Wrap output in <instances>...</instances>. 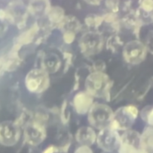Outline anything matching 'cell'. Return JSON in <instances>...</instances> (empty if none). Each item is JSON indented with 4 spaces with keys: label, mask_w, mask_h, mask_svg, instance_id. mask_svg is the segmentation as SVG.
I'll return each instance as SVG.
<instances>
[{
    "label": "cell",
    "mask_w": 153,
    "mask_h": 153,
    "mask_svg": "<svg viewBox=\"0 0 153 153\" xmlns=\"http://www.w3.org/2000/svg\"><path fill=\"white\" fill-rule=\"evenodd\" d=\"M75 139L81 145L90 146L96 142L97 134L91 127L84 126L77 130Z\"/></svg>",
    "instance_id": "cell-12"
},
{
    "label": "cell",
    "mask_w": 153,
    "mask_h": 153,
    "mask_svg": "<svg viewBox=\"0 0 153 153\" xmlns=\"http://www.w3.org/2000/svg\"><path fill=\"white\" fill-rule=\"evenodd\" d=\"M24 137L26 142L32 146H37L41 143L46 137L44 127L39 122L33 121L28 123L24 130Z\"/></svg>",
    "instance_id": "cell-10"
},
{
    "label": "cell",
    "mask_w": 153,
    "mask_h": 153,
    "mask_svg": "<svg viewBox=\"0 0 153 153\" xmlns=\"http://www.w3.org/2000/svg\"><path fill=\"white\" fill-rule=\"evenodd\" d=\"M138 115L139 110L133 105L121 107L114 112L110 127L118 131L130 130L134 124Z\"/></svg>",
    "instance_id": "cell-3"
},
{
    "label": "cell",
    "mask_w": 153,
    "mask_h": 153,
    "mask_svg": "<svg viewBox=\"0 0 153 153\" xmlns=\"http://www.w3.org/2000/svg\"><path fill=\"white\" fill-rule=\"evenodd\" d=\"M146 46L139 40H131L127 43L123 49L124 60L131 64H138L142 62L146 55Z\"/></svg>",
    "instance_id": "cell-6"
},
{
    "label": "cell",
    "mask_w": 153,
    "mask_h": 153,
    "mask_svg": "<svg viewBox=\"0 0 153 153\" xmlns=\"http://www.w3.org/2000/svg\"><path fill=\"white\" fill-rule=\"evenodd\" d=\"M140 7L143 11L148 13L153 10V1L151 0H145L141 1Z\"/></svg>",
    "instance_id": "cell-18"
},
{
    "label": "cell",
    "mask_w": 153,
    "mask_h": 153,
    "mask_svg": "<svg viewBox=\"0 0 153 153\" xmlns=\"http://www.w3.org/2000/svg\"><path fill=\"white\" fill-rule=\"evenodd\" d=\"M100 153H115V152H105V151H102Z\"/></svg>",
    "instance_id": "cell-23"
},
{
    "label": "cell",
    "mask_w": 153,
    "mask_h": 153,
    "mask_svg": "<svg viewBox=\"0 0 153 153\" xmlns=\"http://www.w3.org/2000/svg\"><path fill=\"white\" fill-rule=\"evenodd\" d=\"M140 116L149 126L153 127V107L143 109L140 112Z\"/></svg>",
    "instance_id": "cell-15"
},
{
    "label": "cell",
    "mask_w": 153,
    "mask_h": 153,
    "mask_svg": "<svg viewBox=\"0 0 153 153\" xmlns=\"http://www.w3.org/2000/svg\"><path fill=\"white\" fill-rule=\"evenodd\" d=\"M20 131L19 125L12 121H4L0 124V144L5 146L16 145L19 140Z\"/></svg>",
    "instance_id": "cell-8"
},
{
    "label": "cell",
    "mask_w": 153,
    "mask_h": 153,
    "mask_svg": "<svg viewBox=\"0 0 153 153\" xmlns=\"http://www.w3.org/2000/svg\"><path fill=\"white\" fill-rule=\"evenodd\" d=\"M96 143L102 151L115 152L121 144V135L118 131L108 127L99 131Z\"/></svg>",
    "instance_id": "cell-4"
},
{
    "label": "cell",
    "mask_w": 153,
    "mask_h": 153,
    "mask_svg": "<svg viewBox=\"0 0 153 153\" xmlns=\"http://www.w3.org/2000/svg\"><path fill=\"white\" fill-rule=\"evenodd\" d=\"M74 153H93V151L90 146L81 145L75 151Z\"/></svg>",
    "instance_id": "cell-20"
},
{
    "label": "cell",
    "mask_w": 153,
    "mask_h": 153,
    "mask_svg": "<svg viewBox=\"0 0 153 153\" xmlns=\"http://www.w3.org/2000/svg\"><path fill=\"white\" fill-rule=\"evenodd\" d=\"M74 38H75V35L74 33L71 31L66 32L64 35V40L67 43H71V42H72L73 40H74Z\"/></svg>",
    "instance_id": "cell-21"
},
{
    "label": "cell",
    "mask_w": 153,
    "mask_h": 153,
    "mask_svg": "<svg viewBox=\"0 0 153 153\" xmlns=\"http://www.w3.org/2000/svg\"><path fill=\"white\" fill-rule=\"evenodd\" d=\"M141 147L149 153H153V127L148 126L140 134Z\"/></svg>",
    "instance_id": "cell-13"
},
{
    "label": "cell",
    "mask_w": 153,
    "mask_h": 153,
    "mask_svg": "<svg viewBox=\"0 0 153 153\" xmlns=\"http://www.w3.org/2000/svg\"><path fill=\"white\" fill-rule=\"evenodd\" d=\"M104 18L100 16H90L86 18L85 22L86 23L91 26H98L101 24Z\"/></svg>",
    "instance_id": "cell-16"
},
{
    "label": "cell",
    "mask_w": 153,
    "mask_h": 153,
    "mask_svg": "<svg viewBox=\"0 0 153 153\" xmlns=\"http://www.w3.org/2000/svg\"><path fill=\"white\" fill-rule=\"evenodd\" d=\"M55 151V148L53 146H50L47 147L42 153H54Z\"/></svg>",
    "instance_id": "cell-22"
},
{
    "label": "cell",
    "mask_w": 153,
    "mask_h": 153,
    "mask_svg": "<svg viewBox=\"0 0 153 153\" xmlns=\"http://www.w3.org/2000/svg\"><path fill=\"white\" fill-rule=\"evenodd\" d=\"M79 45L82 51L87 55H94L102 49L103 38L101 34L97 32H89L81 38Z\"/></svg>",
    "instance_id": "cell-9"
},
{
    "label": "cell",
    "mask_w": 153,
    "mask_h": 153,
    "mask_svg": "<svg viewBox=\"0 0 153 153\" xmlns=\"http://www.w3.org/2000/svg\"><path fill=\"white\" fill-rule=\"evenodd\" d=\"M114 112L111 107L102 103L92 105L88 112V121L94 128L99 131L110 127Z\"/></svg>",
    "instance_id": "cell-2"
},
{
    "label": "cell",
    "mask_w": 153,
    "mask_h": 153,
    "mask_svg": "<svg viewBox=\"0 0 153 153\" xmlns=\"http://www.w3.org/2000/svg\"><path fill=\"white\" fill-rule=\"evenodd\" d=\"M44 66L45 71L55 72L59 68L60 61L57 57H55V56H51V55H50L45 58Z\"/></svg>",
    "instance_id": "cell-14"
},
{
    "label": "cell",
    "mask_w": 153,
    "mask_h": 153,
    "mask_svg": "<svg viewBox=\"0 0 153 153\" xmlns=\"http://www.w3.org/2000/svg\"><path fill=\"white\" fill-rule=\"evenodd\" d=\"M85 85L87 92L91 96L103 97L108 101L112 82L106 74L100 71L91 73L87 77Z\"/></svg>",
    "instance_id": "cell-1"
},
{
    "label": "cell",
    "mask_w": 153,
    "mask_h": 153,
    "mask_svg": "<svg viewBox=\"0 0 153 153\" xmlns=\"http://www.w3.org/2000/svg\"><path fill=\"white\" fill-rule=\"evenodd\" d=\"M117 153H149L141 147L140 134L131 129L121 134V144Z\"/></svg>",
    "instance_id": "cell-5"
},
{
    "label": "cell",
    "mask_w": 153,
    "mask_h": 153,
    "mask_svg": "<svg viewBox=\"0 0 153 153\" xmlns=\"http://www.w3.org/2000/svg\"><path fill=\"white\" fill-rule=\"evenodd\" d=\"M26 86L31 92L39 93L44 91L49 85L47 71L41 69H33L30 71L26 77Z\"/></svg>",
    "instance_id": "cell-7"
},
{
    "label": "cell",
    "mask_w": 153,
    "mask_h": 153,
    "mask_svg": "<svg viewBox=\"0 0 153 153\" xmlns=\"http://www.w3.org/2000/svg\"><path fill=\"white\" fill-rule=\"evenodd\" d=\"M146 47L151 53H153V31L149 32L148 35Z\"/></svg>",
    "instance_id": "cell-19"
},
{
    "label": "cell",
    "mask_w": 153,
    "mask_h": 153,
    "mask_svg": "<svg viewBox=\"0 0 153 153\" xmlns=\"http://www.w3.org/2000/svg\"><path fill=\"white\" fill-rule=\"evenodd\" d=\"M51 11L52 12L50 13V18L51 20L54 22L59 21L60 20L59 18H61L63 16V11L59 8H55L54 9L52 10Z\"/></svg>",
    "instance_id": "cell-17"
},
{
    "label": "cell",
    "mask_w": 153,
    "mask_h": 153,
    "mask_svg": "<svg viewBox=\"0 0 153 153\" xmlns=\"http://www.w3.org/2000/svg\"><path fill=\"white\" fill-rule=\"evenodd\" d=\"M93 96L87 92H80L74 98V107L76 112L83 115L88 112L93 105Z\"/></svg>",
    "instance_id": "cell-11"
}]
</instances>
